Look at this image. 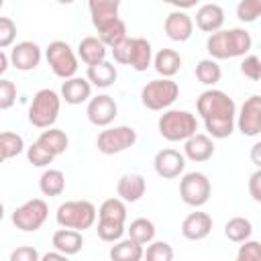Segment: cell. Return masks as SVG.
Segmentation results:
<instances>
[{
    "mask_svg": "<svg viewBox=\"0 0 261 261\" xmlns=\"http://www.w3.org/2000/svg\"><path fill=\"white\" fill-rule=\"evenodd\" d=\"M151 65L155 67V71L161 77H173L179 71V67H181V55L175 49H161L153 57Z\"/></svg>",
    "mask_w": 261,
    "mask_h": 261,
    "instance_id": "cell-26",
    "label": "cell"
},
{
    "mask_svg": "<svg viewBox=\"0 0 261 261\" xmlns=\"http://www.w3.org/2000/svg\"><path fill=\"white\" fill-rule=\"evenodd\" d=\"M196 77H198V82L204 84V86H214V84L220 82L222 69H220V65H218L216 59L208 57V59L198 61V65H196Z\"/></svg>",
    "mask_w": 261,
    "mask_h": 261,
    "instance_id": "cell-32",
    "label": "cell"
},
{
    "mask_svg": "<svg viewBox=\"0 0 261 261\" xmlns=\"http://www.w3.org/2000/svg\"><path fill=\"white\" fill-rule=\"evenodd\" d=\"M212 216L206 212H190L181 220V237L188 241H204L212 232Z\"/></svg>",
    "mask_w": 261,
    "mask_h": 261,
    "instance_id": "cell-16",
    "label": "cell"
},
{
    "mask_svg": "<svg viewBox=\"0 0 261 261\" xmlns=\"http://www.w3.org/2000/svg\"><path fill=\"white\" fill-rule=\"evenodd\" d=\"M8 65H10V59H8V55L0 49V77L6 73V69H8Z\"/></svg>",
    "mask_w": 261,
    "mask_h": 261,
    "instance_id": "cell-49",
    "label": "cell"
},
{
    "mask_svg": "<svg viewBox=\"0 0 261 261\" xmlns=\"http://www.w3.org/2000/svg\"><path fill=\"white\" fill-rule=\"evenodd\" d=\"M45 59L51 71L61 80H67L77 71V57L65 41H51L45 49Z\"/></svg>",
    "mask_w": 261,
    "mask_h": 261,
    "instance_id": "cell-9",
    "label": "cell"
},
{
    "mask_svg": "<svg viewBox=\"0 0 261 261\" xmlns=\"http://www.w3.org/2000/svg\"><path fill=\"white\" fill-rule=\"evenodd\" d=\"M63 259H65V255L59 253L57 249H55V251H49V253H45V255H41V261H63Z\"/></svg>",
    "mask_w": 261,
    "mask_h": 261,
    "instance_id": "cell-48",
    "label": "cell"
},
{
    "mask_svg": "<svg viewBox=\"0 0 261 261\" xmlns=\"http://www.w3.org/2000/svg\"><path fill=\"white\" fill-rule=\"evenodd\" d=\"M249 194L255 202H261V169H255L249 177Z\"/></svg>",
    "mask_w": 261,
    "mask_h": 261,
    "instance_id": "cell-46",
    "label": "cell"
},
{
    "mask_svg": "<svg viewBox=\"0 0 261 261\" xmlns=\"http://www.w3.org/2000/svg\"><path fill=\"white\" fill-rule=\"evenodd\" d=\"M61 100H65V104H71V106H77V104H84L90 100L92 96V84L86 80V77H77V75H71L67 80H63L61 84Z\"/></svg>",
    "mask_w": 261,
    "mask_h": 261,
    "instance_id": "cell-18",
    "label": "cell"
},
{
    "mask_svg": "<svg viewBox=\"0 0 261 261\" xmlns=\"http://www.w3.org/2000/svg\"><path fill=\"white\" fill-rule=\"evenodd\" d=\"M259 149H261V143H255L253 145V153H251V159H253V163L259 167L261 165V159H259Z\"/></svg>",
    "mask_w": 261,
    "mask_h": 261,
    "instance_id": "cell-50",
    "label": "cell"
},
{
    "mask_svg": "<svg viewBox=\"0 0 261 261\" xmlns=\"http://www.w3.org/2000/svg\"><path fill=\"white\" fill-rule=\"evenodd\" d=\"M157 130L165 141L179 143V141H186L188 137H192L198 130V120L188 110L169 108V110H163V114L159 116Z\"/></svg>",
    "mask_w": 261,
    "mask_h": 261,
    "instance_id": "cell-3",
    "label": "cell"
},
{
    "mask_svg": "<svg viewBox=\"0 0 261 261\" xmlns=\"http://www.w3.org/2000/svg\"><path fill=\"white\" fill-rule=\"evenodd\" d=\"M163 2H167V4L175 6L177 10H188V8H194L200 0H163Z\"/></svg>",
    "mask_w": 261,
    "mask_h": 261,
    "instance_id": "cell-47",
    "label": "cell"
},
{
    "mask_svg": "<svg viewBox=\"0 0 261 261\" xmlns=\"http://www.w3.org/2000/svg\"><path fill=\"white\" fill-rule=\"evenodd\" d=\"M153 167L159 177L175 179L186 169V157H184V153H179L175 149H161V151H157V155L153 159Z\"/></svg>",
    "mask_w": 261,
    "mask_h": 261,
    "instance_id": "cell-14",
    "label": "cell"
},
{
    "mask_svg": "<svg viewBox=\"0 0 261 261\" xmlns=\"http://www.w3.org/2000/svg\"><path fill=\"white\" fill-rule=\"evenodd\" d=\"M143 257H147L149 261H171L173 249L165 241H151L147 251H143Z\"/></svg>",
    "mask_w": 261,
    "mask_h": 261,
    "instance_id": "cell-37",
    "label": "cell"
},
{
    "mask_svg": "<svg viewBox=\"0 0 261 261\" xmlns=\"http://www.w3.org/2000/svg\"><path fill=\"white\" fill-rule=\"evenodd\" d=\"M86 116L94 126H110L114 122V118L118 116V104L112 96L108 94H98L94 98L88 100V108H86Z\"/></svg>",
    "mask_w": 261,
    "mask_h": 261,
    "instance_id": "cell-12",
    "label": "cell"
},
{
    "mask_svg": "<svg viewBox=\"0 0 261 261\" xmlns=\"http://www.w3.org/2000/svg\"><path fill=\"white\" fill-rule=\"evenodd\" d=\"M196 110L202 116L206 130L212 139H226L234 130L237 104L222 90H206L196 100Z\"/></svg>",
    "mask_w": 261,
    "mask_h": 261,
    "instance_id": "cell-1",
    "label": "cell"
},
{
    "mask_svg": "<svg viewBox=\"0 0 261 261\" xmlns=\"http://www.w3.org/2000/svg\"><path fill=\"white\" fill-rule=\"evenodd\" d=\"M37 143H41V145H43L49 153H53L55 157L61 155V153H65L67 147H69V139H67L65 130H61V128H53V126L45 128V130L39 135Z\"/></svg>",
    "mask_w": 261,
    "mask_h": 261,
    "instance_id": "cell-28",
    "label": "cell"
},
{
    "mask_svg": "<svg viewBox=\"0 0 261 261\" xmlns=\"http://www.w3.org/2000/svg\"><path fill=\"white\" fill-rule=\"evenodd\" d=\"M212 184L206 173L202 171H190L179 179V196L184 204L192 208H200L210 200Z\"/></svg>",
    "mask_w": 261,
    "mask_h": 261,
    "instance_id": "cell-10",
    "label": "cell"
},
{
    "mask_svg": "<svg viewBox=\"0 0 261 261\" xmlns=\"http://www.w3.org/2000/svg\"><path fill=\"white\" fill-rule=\"evenodd\" d=\"M106 53H108V47H106L98 37H84V39L80 41V45H77V57H80L86 65L104 61V59H106Z\"/></svg>",
    "mask_w": 261,
    "mask_h": 261,
    "instance_id": "cell-25",
    "label": "cell"
},
{
    "mask_svg": "<svg viewBox=\"0 0 261 261\" xmlns=\"http://www.w3.org/2000/svg\"><path fill=\"white\" fill-rule=\"evenodd\" d=\"M16 102V84L0 77V110L12 108Z\"/></svg>",
    "mask_w": 261,
    "mask_h": 261,
    "instance_id": "cell-42",
    "label": "cell"
},
{
    "mask_svg": "<svg viewBox=\"0 0 261 261\" xmlns=\"http://www.w3.org/2000/svg\"><path fill=\"white\" fill-rule=\"evenodd\" d=\"M8 59H10V65H14L18 71H33L41 63L43 51L33 41H20V43L12 45Z\"/></svg>",
    "mask_w": 261,
    "mask_h": 261,
    "instance_id": "cell-13",
    "label": "cell"
},
{
    "mask_svg": "<svg viewBox=\"0 0 261 261\" xmlns=\"http://www.w3.org/2000/svg\"><path fill=\"white\" fill-rule=\"evenodd\" d=\"M49 216V206L41 198L27 200L12 212V224L22 232H35L39 230Z\"/></svg>",
    "mask_w": 261,
    "mask_h": 261,
    "instance_id": "cell-8",
    "label": "cell"
},
{
    "mask_svg": "<svg viewBox=\"0 0 261 261\" xmlns=\"http://www.w3.org/2000/svg\"><path fill=\"white\" fill-rule=\"evenodd\" d=\"M59 110L61 96L51 88H43L33 96V102L29 106V122L37 128H49L55 124Z\"/></svg>",
    "mask_w": 261,
    "mask_h": 261,
    "instance_id": "cell-5",
    "label": "cell"
},
{
    "mask_svg": "<svg viewBox=\"0 0 261 261\" xmlns=\"http://www.w3.org/2000/svg\"><path fill=\"white\" fill-rule=\"evenodd\" d=\"M241 73L245 77H249L251 82H259L261 80V59L257 55H243Z\"/></svg>",
    "mask_w": 261,
    "mask_h": 261,
    "instance_id": "cell-40",
    "label": "cell"
},
{
    "mask_svg": "<svg viewBox=\"0 0 261 261\" xmlns=\"http://www.w3.org/2000/svg\"><path fill=\"white\" fill-rule=\"evenodd\" d=\"M2 218H4V204L0 202V222H2Z\"/></svg>",
    "mask_w": 261,
    "mask_h": 261,
    "instance_id": "cell-51",
    "label": "cell"
},
{
    "mask_svg": "<svg viewBox=\"0 0 261 261\" xmlns=\"http://www.w3.org/2000/svg\"><path fill=\"white\" fill-rule=\"evenodd\" d=\"M224 24V10L220 4H202L196 10V27L204 33H214Z\"/></svg>",
    "mask_w": 261,
    "mask_h": 261,
    "instance_id": "cell-21",
    "label": "cell"
},
{
    "mask_svg": "<svg viewBox=\"0 0 261 261\" xmlns=\"http://www.w3.org/2000/svg\"><path fill=\"white\" fill-rule=\"evenodd\" d=\"M251 234H253V224L245 216H234L224 224V237L232 243H243L251 239Z\"/></svg>",
    "mask_w": 261,
    "mask_h": 261,
    "instance_id": "cell-31",
    "label": "cell"
},
{
    "mask_svg": "<svg viewBox=\"0 0 261 261\" xmlns=\"http://www.w3.org/2000/svg\"><path fill=\"white\" fill-rule=\"evenodd\" d=\"M2 6H4V0H0V10H2Z\"/></svg>",
    "mask_w": 261,
    "mask_h": 261,
    "instance_id": "cell-54",
    "label": "cell"
},
{
    "mask_svg": "<svg viewBox=\"0 0 261 261\" xmlns=\"http://www.w3.org/2000/svg\"><path fill=\"white\" fill-rule=\"evenodd\" d=\"M51 245H53V249H57L59 253H63L65 257H69V255H77L80 251H82V247H84V237H82V232L80 230H75V228H57L55 232H53V237H51Z\"/></svg>",
    "mask_w": 261,
    "mask_h": 261,
    "instance_id": "cell-19",
    "label": "cell"
},
{
    "mask_svg": "<svg viewBox=\"0 0 261 261\" xmlns=\"http://www.w3.org/2000/svg\"><path fill=\"white\" fill-rule=\"evenodd\" d=\"M96 216H98V210L88 200H67L55 212V220L59 226L75 228L80 232L92 228L96 222Z\"/></svg>",
    "mask_w": 261,
    "mask_h": 261,
    "instance_id": "cell-4",
    "label": "cell"
},
{
    "mask_svg": "<svg viewBox=\"0 0 261 261\" xmlns=\"http://www.w3.org/2000/svg\"><path fill=\"white\" fill-rule=\"evenodd\" d=\"M179 96V86L171 77H159L151 80L141 90V102L149 110H167Z\"/></svg>",
    "mask_w": 261,
    "mask_h": 261,
    "instance_id": "cell-6",
    "label": "cell"
},
{
    "mask_svg": "<svg viewBox=\"0 0 261 261\" xmlns=\"http://www.w3.org/2000/svg\"><path fill=\"white\" fill-rule=\"evenodd\" d=\"M253 39L251 33L245 29H218L208 35L206 39V51L212 59H232L243 57L251 51Z\"/></svg>",
    "mask_w": 261,
    "mask_h": 261,
    "instance_id": "cell-2",
    "label": "cell"
},
{
    "mask_svg": "<svg viewBox=\"0 0 261 261\" xmlns=\"http://www.w3.org/2000/svg\"><path fill=\"white\" fill-rule=\"evenodd\" d=\"M128 237L133 241H137L139 245H149L155 239V224L149 218H135L128 228H126Z\"/></svg>",
    "mask_w": 261,
    "mask_h": 261,
    "instance_id": "cell-33",
    "label": "cell"
},
{
    "mask_svg": "<svg viewBox=\"0 0 261 261\" xmlns=\"http://www.w3.org/2000/svg\"><path fill=\"white\" fill-rule=\"evenodd\" d=\"M27 159H29V163H33L35 167H47L49 163H53L55 155L49 153L41 143L35 141L31 147H27Z\"/></svg>",
    "mask_w": 261,
    "mask_h": 261,
    "instance_id": "cell-38",
    "label": "cell"
},
{
    "mask_svg": "<svg viewBox=\"0 0 261 261\" xmlns=\"http://www.w3.org/2000/svg\"><path fill=\"white\" fill-rule=\"evenodd\" d=\"M165 35L175 43H186L194 33V20L186 14V10H173L165 16L163 22Z\"/></svg>",
    "mask_w": 261,
    "mask_h": 261,
    "instance_id": "cell-15",
    "label": "cell"
},
{
    "mask_svg": "<svg viewBox=\"0 0 261 261\" xmlns=\"http://www.w3.org/2000/svg\"><path fill=\"white\" fill-rule=\"evenodd\" d=\"M112 261H141L143 259V245H139L137 241L128 239H118L110 251H108Z\"/></svg>",
    "mask_w": 261,
    "mask_h": 261,
    "instance_id": "cell-27",
    "label": "cell"
},
{
    "mask_svg": "<svg viewBox=\"0 0 261 261\" xmlns=\"http://www.w3.org/2000/svg\"><path fill=\"white\" fill-rule=\"evenodd\" d=\"M214 155V143L204 133H194L184 141V157L194 163H204Z\"/></svg>",
    "mask_w": 261,
    "mask_h": 261,
    "instance_id": "cell-17",
    "label": "cell"
},
{
    "mask_svg": "<svg viewBox=\"0 0 261 261\" xmlns=\"http://www.w3.org/2000/svg\"><path fill=\"white\" fill-rule=\"evenodd\" d=\"M4 161H6V157H4V155H2V151H0V163H4Z\"/></svg>",
    "mask_w": 261,
    "mask_h": 261,
    "instance_id": "cell-53",
    "label": "cell"
},
{
    "mask_svg": "<svg viewBox=\"0 0 261 261\" xmlns=\"http://www.w3.org/2000/svg\"><path fill=\"white\" fill-rule=\"evenodd\" d=\"M10 261H41V255L35 247H18L10 253Z\"/></svg>",
    "mask_w": 261,
    "mask_h": 261,
    "instance_id": "cell-45",
    "label": "cell"
},
{
    "mask_svg": "<svg viewBox=\"0 0 261 261\" xmlns=\"http://www.w3.org/2000/svg\"><path fill=\"white\" fill-rule=\"evenodd\" d=\"M124 230H126L124 222H118V220H106V218H98L96 232H98V237H100L104 243H116L118 239H122Z\"/></svg>",
    "mask_w": 261,
    "mask_h": 261,
    "instance_id": "cell-35",
    "label": "cell"
},
{
    "mask_svg": "<svg viewBox=\"0 0 261 261\" xmlns=\"http://www.w3.org/2000/svg\"><path fill=\"white\" fill-rule=\"evenodd\" d=\"M0 151L6 159H12V157L20 155L24 151V139L18 133L4 130V133H0Z\"/></svg>",
    "mask_w": 261,
    "mask_h": 261,
    "instance_id": "cell-36",
    "label": "cell"
},
{
    "mask_svg": "<svg viewBox=\"0 0 261 261\" xmlns=\"http://www.w3.org/2000/svg\"><path fill=\"white\" fill-rule=\"evenodd\" d=\"M261 14V0H241L237 4V18L241 22H255Z\"/></svg>",
    "mask_w": 261,
    "mask_h": 261,
    "instance_id": "cell-39",
    "label": "cell"
},
{
    "mask_svg": "<svg viewBox=\"0 0 261 261\" xmlns=\"http://www.w3.org/2000/svg\"><path fill=\"white\" fill-rule=\"evenodd\" d=\"M16 39V24L8 16H0V49L14 45Z\"/></svg>",
    "mask_w": 261,
    "mask_h": 261,
    "instance_id": "cell-43",
    "label": "cell"
},
{
    "mask_svg": "<svg viewBox=\"0 0 261 261\" xmlns=\"http://www.w3.org/2000/svg\"><path fill=\"white\" fill-rule=\"evenodd\" d=\"M88 8H90L92 24L98 29V27H102L104 22L118 18L120 0H88Z\"/></svg>",
    "mask_w": 261,
    "mask_h": 261,
    "instance_id": "cell-23",
    "label": "cell"
},
{
    "mask_svg": "<svg viewBox=\"0 0 261 261\" xmlns=\"http://www.w3.org/2000/svg\"><path fill=\"white\" fill-rule=\"evenodd\" d=\"M153 63V49L151 43L143 37H133V47H130V57L128 65L135 71H147V67Z\"/></svg>",
    "mask_w": 261,
    "mask_h": 261,
    "instance_id": "cell-24",
    "label": "cell"
},
{
    "mask_svg": "<svg viewBox=\"0 0 261 261\" xmlns=\"http://www.w3.org/2000/svg\"><path fill=\"white\" fill-rule=\"evenodd\" d=\"M234 126H239V130L245 137H257L261 133V96L253 94L249 96L239 114L234 116Z\"/></svg>",
    "mask_w": 261,
    "mask_h": 261,
    "instance_id": "cell-11",
    "label": "cell"
},
{
    "mask_svg": "<svg viewBox=\"0 0 261 261\" xmlns=\"http://www.w3.org/2000/svg\"><path fill=\"white\" fill-rule=\"evenodd\" d=\"M98 31V39L106 45V47H114V45H118L122 39H126V24H124V20L118 16V18H114V20H108V22H104L102 27H98L96 29Z\"/></svg>",
    "mask_w": 261,
    "mask_h": 261,
    "instance_id": "cell-30",
    "label": "cell"
},
{
    "mask_svg": "<svg viewBox=\"0 0 261 261\" xmlns=\"http://www.w3.org/2000/svg\"><path fill=\"white\" fill-rule=\"evenodd\" d=\"M147 181L141 173H124L116 184V194L124 202H139L145 196Z\"/></svg>",
    "mask_w": 261,
    "mask_h": 261,
    "instance_id": "cell-20",
    "label": "cell"
},
{
    "mask_svg": "<svg viewBox=\"0 0 261 261\" xmlns=\"http://www.w3.org/2000/svg\"><path fill=\"white\" fill-rule=\"evenodd\" d=\"M130 47H133V37H126L122 39L118 45H114L110 51H112V57L116 63L120 65H128V57H130Z\"/></svg>",
    "mask_w": 261,
    "mask_h": 261,
    "instance_id": "cell-44",
    "label": "cell"
},
{
    "mask_svg": "<svg viewBox=\"0 0 261 261\" xmlns=\"http://www.w3.org/2000/svg\"><path fill=\"white\" fill-rule=\"evenodd\" d=\"M39 190L43 196H49V198H55V196H61L63 190H65V175L61 169H45L39 177Z\"/></svg>",
    "mask_w": 261,
    "mask_h": 261,
    "instance_id": "cell-29",
    "label": "cell"
},
{
    "mask_svg": "<svg viewBox=\"0 0 261 261\" xmlns=\"http://www.w3.org/2000/svg\"><path fill=\"white\" fill-rule=\"evenodd\" d=\"M118 77V71H116V65L114 63H108L106 59L104 61H98V63H92L88 65L86 69V80L96 86V88H110Z\"/></svg>",
    "mask_w": 261,
    "mask_h": 261,
    "instance_id": "cell-22",
    "label": "cell"
},
{
    "mask_svg": "<svg viewBox=\"0 0 261 261\" xmlns=\"http://www.w3.org/2000/svg\"><path fill=\"white\" fill-rule=\"evenodd\" d=\"M96 218H106V220H118L126 222V202L120 198H108L100 204L98 216Z\"/></svg>",
    "mask_w": 261,
    "mask_h": 261,
    "instance_id": "cell-34",
    "label": "cell"
},
{
    "mask_svg": "<svg viewBox=\"0 0 261 261\" xmlns=\"http://www.w3.org/2000/svg\"><path fill=\"white\" fill-rule=\"evenodd\" d=\"M137 143V130L128 124L118 126H104L96 139V147L102 155H116L130 149Z\"/></svg>",
    "mask_w": 261,
    "mask_h": 261,
    "instance_id": "cell-7",
    "label": "cell"
},
{
    "mask_svg": "<svg viewBox=\"0 0 261 261\" xmlns=\"http://www.w3.org/2000/svg\"><path fill=\"white\" fill-rule=\"evenodd\" d=\"M59 4H71V2H75V0H57Z\"/></svg>",
    "mask_w": 261,
    "mask_h": 261,
    "instance_id": "cell-52",
    "label": "cell"
},
{
    "mask_svg": "<svg viewBox=\"0 0 261 261\" xmlns=\"http://www.w3.org/2000/svg\"><path fill=\"white\" fill-rule=\"evenodd\" d=\"M237 259L239 261H261V245H259V241H253V239L243 241V245L237 251Z\"/></svg>",
    "mask_w": 261,
    "mask_h": 261,
    "instance_id": "cell-41",
    "label": "cell"
}]
</instances>
